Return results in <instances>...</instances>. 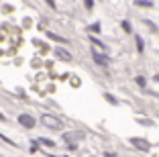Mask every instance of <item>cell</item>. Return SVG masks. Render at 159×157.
Wrapping results in <instances>:
<instances>
[{"mask_svg":"<svg viewBox=\"0 0 159 157\" xmlns=\"http://www.w3.org/2000/svg\"><path fill=\"white\" fill-rule=\"evenodd\" d=\"M131 143H135V147H141L143 151H149V145H147V141H143V139H131Z\"/></svg>","mask_w":159,"mask_h":157,"instance_id":"obj_2","label":"cell"},{"mask_svg":"<svg viewBox=\"0 0 159 157\" xmlns=\"http://www.w3.org/2000/svg\"><path fill=\"white\" fill-rule=\"evenodd\" d=\"M55 53H57V55H59L61 59H65V61H70V59H72V55H70L67 51H63V49H59V47L55 49Z\"/></svg>","mask_w":159,"mask_h":157,"instance_id":"obj_3","label":"cell"},{"mask_svg":"<svg viewBox=\"0 0 159 157\" xmlns=\"http://www.w3.org/2000/svg\"><path fill=\"white\" fill-rule=\"evenodd\" d=\"M41 120H43V124H47V126H51V129H55V131L59 129V120H57V118H53V117H43Z\"/></svg>","mask_w":159,"mask_h":157,"instance_id":"obj_1","label":"cell"},{"mask_svg":"<svg viewBox=\"0 0 159 157\" xmlns=\"http://www.w3.org/2000/svg\"><path fill=\"white\" fill-rule=\"evenodd\" d=\"M137 6H147V8H149V6H151V2H137Z\"/></svg>","mask_w":159,"mask_h":157,"instance_id":"obj_9","label":"cell"},{"mask_svg":"<svg viewBox=\"0 0 159 157\" xmlns=\"http://www.w3.org/2000/svg\"><path fill=\"white\" fill-rule=\"evenodd\" d=\"M137 49H139V53L143 51V39L141 37H137Z\"/></svg>","mask_w":159,"mask_h":157,"instance_id":"obj_5","label":"cell"},{"mask_svg":"<svg viewBox=\"0 0 159 157\" xmlns=\"http://www.w3.org/2000/svg\"><path fill=\"white\" fill-rule=\"evenodd\" d=\"M135 82H137V84H139L141 88L145 86V78H141V76H137V78H135Z\"/></svg>","mask_w":159,"mask_h":157,"instance_id":"obj_6","label":"cell"},{"mask_svg":"<svg viewBox=\"0 0 159 157\" xmlns=\"http://www.w3.org/2000/svg\"><path fill=\"white\" fill-rule=\"evenodd\" d=\"M92 55H94V61H96L98 65H106V57H102V55H100V53H96V51H94Z\"/></svg>","mask_w":159,"mask_h":157,"instance_id":"obj_4","label":"cell"},{"mask_svg":"<svg viewBox=\"0 0 159 157\" xmlns=\"http://www.w3.org/2000/svg\"><path fill=\"white\" fill-rule=\"evenodd\" d=\"M106 98H108V102H110V104H116V98H114L112 94H106Z\"/></svg>","mask_w":159,"mask_h":157,"instance_id":"obj_7","label":"cell"},{"mask_svg":"<svg viewBox=\"0 0 159 157\" xmlns=\"http://www.w3.org/2000/svg\"><path fill=\"white\" fill-rule=\"evenodd\" d=\"M122 27H124V31H126V33H131V25H128V23H126V21H124V23H122Z\"/></svg>","mask_w":159,"mask_h":157,"instance_id":"obj_8","label":"cell"}]
</instances>
